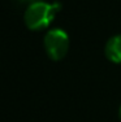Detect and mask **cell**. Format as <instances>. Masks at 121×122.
Listing matches in <instances>:
<instances>
[{
  "label": "cell",
  "instance_id": "cell-2",
  "mask_svg": "<svg viewBox=\"0 0 121 122\" xmlns=\"http://www.w3.org/2000/svg\"><path fill=\"white\" fill-rule=\"evenodd\" d=\"M44 48L48 57L55 61L61 60L69 48V36L61 29H52L44 36Z\"/></svg>",
  "mask_w": 121,
  "mask_h": 122
},
{
  "label": "cell",
  "instance_id": "cell-5",
  "mask_svg": "<svg viewBox=\"0 0 121 122\" xmlns=\"http://www.w3.org/2000/svg\"><path fill=\"white\" fill-rule=\"evenodd\" d=\"M119 116H120V118H121V107H120V110H119Z\"/></svg>",
  "mask_w": 121,
  "mask_h": 122
},
{
  "label": "cell",
  "instance_id": "cell-4",
  "mask_svg": "<svg viewBox=\"0 0 121 122\" xmlns=\"http://www.w3.org/2000/svg\"><path fill=\"white\" fill-rule=\"evenodd\" d=\"M20 1H30V3H31L33 0H20Z\"/></svg>",
  "mask_w": 121,
  "mask_h": 122
},
{
  "label": "cell",
  "instance_id": "cell-3",
  "mask_svg": "<svg viewBox=\"0 0 121 122\" xmlns=\"http://www.w3.org/2000/svg\"><path fill=\"white\" fill-rule=\"evenodd\" d=\"M105 56L112 62H121V35H115L107 42L104 48Z\"/></svg>",
  "mask_w": 121,
  "mask_h": 122
},
{
  "label": "cell",
  "instance_id": "cell-6",
  "mask_svg": "<svg viewBox=\"0 0 121 122\" xmlns=\"http://www.w3.org/2000/svg\"><path fill=\"white\" fill-rule=\"evenodd\" d=\"M34 1H38V0H33V1H31V3H34Z\"/></svg>",
  "mask_w": 121,
  "mask_h": 122
},
{
  "label": "cell",
  "instance_id": "cell-1",
  "mask_svg": "<svg viewBox=\"0 0 121 122\" xmlns=\"http://www.w3.org/2000/svg\"><path fill=\"white\" fill-rule=\"evenodd\" d=\"M60 8L59 3H46L42 0L30 3L24 16L25 24L30 30H43L52 22Z\"/></svg>",
  "mask_w": 121,
  "mask_h": 122
}]
</instances>
